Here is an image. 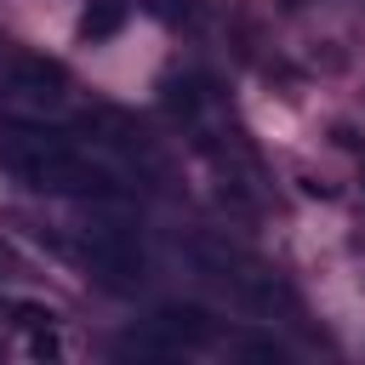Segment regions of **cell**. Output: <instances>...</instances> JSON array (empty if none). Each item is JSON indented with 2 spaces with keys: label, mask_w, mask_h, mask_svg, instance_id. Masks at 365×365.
<instances>
[{
  "label": "cell",
  "mask_w": 365,
  "mask_h": 365,
  "mask_svg": "<svg viewBox=\"0 0 365 365\" xmlns=\"http://www.w3.org/2000/svg\"><path fill=\"white\" fill-rule=\"evenodd\" d=\"M0 165H6L23 188L103 194V200H114V194H120V188H114V177H108L103 165H91L86 154H74V148H63V143H46V137H34V143H0Z\"/></svg>",
  "instance_id": "1"
},
{
  "label": "cell",
  "mask_w": 365,
  "mask_h": 365,
  "mask_svg": "<svg viewBox=\"0 0 365 365\" xmlns=\"http://www.w3.org/2000/svg\"><path fill=\"white\" fill-rule=\"evenodd\" d=\"M86 262H91V274H103L114 291H131L137 274H143V251H137L131 228H120V222H91V228H86Z\"/></svg>",
  "instance_id": "2"
},
{
  "label": "cell",
  "mask_w": 365,
  "mask_h": 365,
  "mask_svg": "<svg viewBox=\"0 0 365 365\" xmlns=\"http://www.w3.org/2000/svg\"><path fill=\"white\" fill-rule=\"evenodd\" d=\"M154 331H160L165 342H182V348H205V342L217 336V319H211L205 308H182V302H165V308L154 314Z\"/></svg>",
  "instance_id": "3"
},
{
  "label": "cell",
  "mask_w": 365,
  "mask_h": 365,
  "mask_svg": "<svg viewBox=\"0 0 365 365\" xmlns=\"http://www.w3.org/2000/svg\"><path fill=\"white\" fill-rule=\"evenodd\" d=\"M114 29H120V6L114 0H97V6L80 11V40H108Z\"/></svg>",
  "instance_id": "4"
},
{
  "label": "cell",
  "mask_w": 365,
  "mask_h": 365,
  "mask_svg": "<svg viewBox=\"0 0 365 365\" xmlns=\"http://www.w3.org/2000/svg\"><path fill=\"white\" fill-rule=\"evenodd\" d=\"M11 319H17L23 331H46V325H51L57 314H51L46 302H11Z\"/></svg>",
  "instance_id": "5"
},
{
  "label": "cell",
  "mask_w": 365,
  "mask_h": 365,
  "mask_svg": "<svg viewBox=\"0 0 365 365\" xmlns=\"http://www.w3.org/2000/svg\"><path fill=\"white\" fill-rule=\"evenodd\" d=\"M29 354H34V359H57V354H63V342L51 336V325H46V331H34V342H29Z\"/></svg>",
  "instance_id": "6"
},
{
  "label": "cell",
  "mask_w": 365,
  "mask_h": 365,
  "mask_svg": "<svg viewBox=\"0 0 365 365\" xmlns=\"http://www.w3.org/2000/svg\"><path fill=\"white\" fill-rule=\"evenodd\" d=\"M245 354H251V359H274V365L285 359V348H279L274 336H251V342H245Z\"/></svg>",
  "instance_id": "7"
},
{
  "label": "cell",
  "mask_w": 365,
  "mask_h": 365,
  "mask_svg": "<svg viewBox=\"0 0 365 365\" xmlns=\"http://www.w3.org/2000/svg\"><path fill=\"white\" fill-rule=\"evenodd\" d=\"M165 91H171V97H165V103H171V108H182V114H188V108H194V91H188V86H165Z\"/></svg>",
  "instance_id": "8"
}]
</instances>
